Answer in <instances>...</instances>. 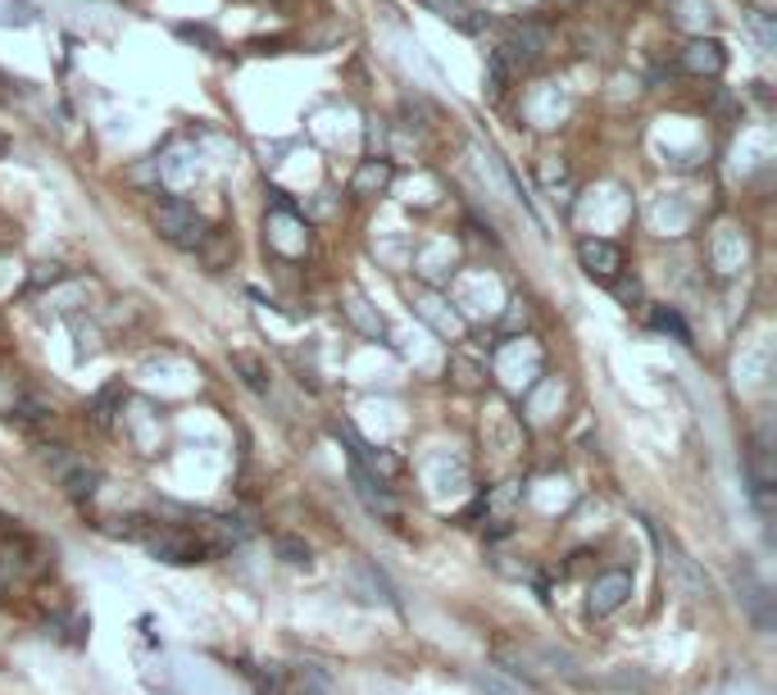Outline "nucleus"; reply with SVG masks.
<instances>
[{
	"mask_svg": "<svg viewBox=\"0 0 777 695\" xmlns=\"http://www.w3.org/2000/svg\"><path fill=\"white\" fill-rule=\"evenodd\" d=\"M141 541H146V550L164 563H200L214 555L210 541H200L192 528H160V532H146Z\"/></svg>",
	"mask_w": 777,
	"mask_h": 695,
	"instance_id": "1",
	"label": "nucleus"
},
{
	"mask_svg": "<svg viewBox=\"0 0 777 695\" xmlns=\"http://www.w3.org/2000/svg\"><path fill=\"white\" fill-rule=\"evenodd\" d=\"M155 227H160V237L183 246V250H196L205 241V223L200 214L192 210L187 200H160L155 204Z\"/></svg>",
	"mask_w": 777,
	"mask_h": 695,
	"instance_id": "2",
	"label": "nucleus"
},
{
	"mask_svg": "<svg viewBox=\"0 0 777 695\" xmlns=\"http://www.w3.org/2000/svg\"><path fill=\"white\" fill-rule=\"evenodd\" d=\"M628 596H632V573H624V569H609V573H601V578H595L587 609H591L595 618H605V613H614L618 605H624Z\"/></svg>",
	"mask_w": 777,
	"mask_h": 695,
	"instance_id": "3",
	"label": "nucleus"
},
{
	"mask_svg": "<svg viewBox=\"0 0 777 695\" xmlns=\"http://www.w3.org/2000/svg\"><path fill=\"white\" fill-rule=\"evenodd\" d=\"M578 260L595 282H614L618 273H624V250H618L614 241H582Z\"/></svg>",
	"mask_w": 777,
	"mask_h": 695,
	"instance_id": "4",
	"label": "nucleus"
},
{
	"mask_svg": "<svg viewBox=\"0 0 777 695\" xmlns=\"http://www.w3.org/2000/svg\"><path fill=\"white\" fill-rule=\"evenodd\" d=\"M682 69L691 77H718L723 69H728V55H723V46L718 41H691L682 50Z\"/></svg>",
	"mask_w": 777,
	"mask_h": 695,
	"instance_id": "5",
	"label": "nucleus"
},
{
	"mask_svg": "<svg viewBox=\"0 0 777 695\" xmlns=\"http://www.w3.org/2000/svg\"><path fill=\"white\" fill-rule=\"evenodd\" d=\"M350 477H355L359 500H365L373 513H396V500L382 492V477H373V473L365 469V459H359V455H350Z\"/></svg>",
	"mask_w": 777,
	"mask_h": 695,
	"instance_id": "6",
	"label": "nucleus"
},
{
	"mask_svg": "<svg viewBox=\"0 0 777 695\" xmlns=\"http://www.w3.org/2000/svg\"><path fill=\"white\" fill-rule=\"evenodd\" d=\"M392 187V160H365L359 164V173L350 177V191L355 196H378Z\"/></svg>",
	"mask_w": 777,
	"mask_h": 695,
	"instance_id": "7",
	"label": "nucleus"
},
{
	"mask_svg": "<svg viewBox=\"0 0 777 695\" xmlns=\"http://www.w3.org/2000/svg\"><path fill=\"white\" fill-rule=\"evenodd\" d=\"M664 550H668V563H673V573H678V578H682V586L691 591V596H695V600H705V596H714V586H710V578H705L701 569H695V563H691V559H687V555H682L678 546H664Z\"/></svg>",
	"mask_w": 777,
	"mask_h": 695,
	"instance_id": "8",
	"label": "nucleus"
},
{
	"mask_svg": "<svg viewBox=\"0 0 777 695\" xmlns=\"http://www.w3.org/2000/svg\"><path fill=\"white\" fill-rule=\"evenodd\" d=\"M64 492L73 500H87L96 492V469H87V463H73V469H64Z\"/></svg>",
	"mask_w": 777,
	"mask_h": 695,
	"instance_id": "9",
	"label": "nucleus"
},
{
	"mask_svg": "<svg viewBox=\"0 0 777 695\" xmlns=\"http://www.w3.org/2000/svg\"><path fill=\"white\" fill-rule=\"evenodd\" d=\"M46 414H50V405L37 400V396H23V400L14 405V419H18V423H41Z\"/></svg>",
	"mask_w": 777,
	"mask_h": 695,
	"instance_id": "10",
	"label": "nucleus"
},
{
	"mask_svg": "<svg viewBox=\"0 0 777 695\" xmlns=\"http://www.w3.org/2000/svg\"><path fill=\"white\" fill-rule=\"evenodd\" d=\"M655 327H659V332H673L678 342H687V346H691V327H687L678 314H673V309H655Z\"/></svg>",
	"mask_w": 777,
	"mask_h": 695,
	"instance_id": "11",
	"label": "nucleus"
},
{
	"mask_svg": "<svg viewBox=\"0 0 777 695\" xmlns=\"http://www.w3.org/2000/svg\"><path fill=\"white\" fill-rule=\"evenodd\" d=\"M486 73H491V96H505L509 73H505V55H501V50H496V55L486 60Z\"/></svg>",
	"mask_w": 777,
	"mask_h": 695,
	"instance_id": "12",
	"label": "nucleus"
},
{
	"mask_svg": "<svg viewBox=\"0 0 777 695\" xmlns=\"http://www.w3.org/2000/svg\"><path fill=\"white\" fill-rule=\"evenodd\" d=\"M423 5L436 10L442 18H455V23H464V14H469V10H464V0H423Z\"/></svg>",
	"mask_w": 777,
	"mask_h": 695,
	"instance_id": "13",
	"label": "nucleus"
},
{
	"mask_svg": "<svg viewBox=\"0 0 777 695\" xmlns=\"http://www.w3.org/2000/svg\"><path fill=\"white\" fill-rule=\"evenodd\" d=\"M278 550L287 555V563H309V546H300L292 536H278Z\"/></svg>",
	"mask_w": 777,
	"mask_h": 695,
	"instance_id": "14",
	"label": "nucleus"
},
{
	"mask_svg": "<svg viewBox=\"0 0 777 695\" xmlns=\"http://www.w3.org/2000/svg\"><path fill=\"white\" fill-rule=\"evenodd\" d=\"M614 291L624 305H632V300H641V282L637 277H614Z\"/></svg>",
	"mask_w": 777,
	"mask_h": 695,
	"instance_id": "15",
	"label": "nucleus"
},
{
	"mask_svg": "<svg viewBox=\"0 0 777 695\" xmlns=\"http://www.w3.org/2000/svg\"><path fill=\"white\" fill-rule=\"evenodd\" d=\"M64 277V269L60 264H41L37 273H33V287H41V282H60Z\"/></svg>",
	"mask_w": 777,
	"mask_h": 695,
	"instance_id": "16",
	"label": "nucleus"
}]
</instances>
